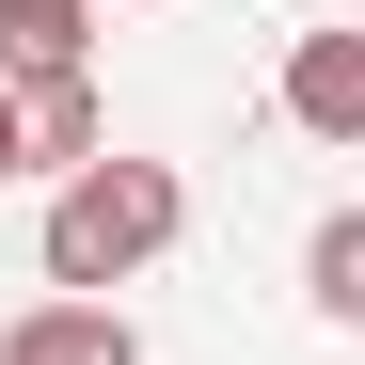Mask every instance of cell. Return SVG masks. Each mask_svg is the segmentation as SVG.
<instances>
[{"mask_svg":"<svg viewBox=\"0 0 365 365\" xmlns=\"http://www.w3.org/2000/svg\"><path fill=\"white\" fill-rule=\"evenodd\" d=\"M175 238H191V175L175 159H80L64 191H48V302H111V286H143Z\"/></svg>","mask_w":365,"mask_h":365,"instance_id":"cell-1","label":"cell"},{"mask_svg":"<svg viewBox=\"0 0 365 365\" xmlns=\"http://www.w3.org/2000/svg\"><path fill=\"white\" fill-rule=\"evenodd\" d=\"M0 365H143V334H128V302H16Z\"/></svg>","mask_w":365,"mask_h":365,"instance_id":"cell-3","label":"cell"},{"mask_svg":"<svg viewBox=\"0 0 365 365\" xmlns=\"http://www.w3.org/2000/svg\"><path fill=\"white\" fill-rule=\"evenodd\" d=\"M286 128L302 143H365V32H302L286 48Z\"/></svg>","mask_w":365,"mask_h":365,"instance_id":"cell-4","label":"cell"},{"mask_svg":"<svg viewBox=\"0 0 365 365\" xmlns=\"http://www.w3.org/2000/svg\"><path fill=\"white\" fill-rule=\"evenodd\" d=\"M0 111H16V175H80V159H111V96H96V64L16 80Z\"/></svg>","mask_w":365,"mask_h":365,"instance_id":"cell-2","label":"cell"},{"mask_svg":"<svg viewBox=\"0 0 365 365\" xmlns=\"http://www.w3.org/2000/svg\"><path fill=\"white\" fill-rule=\"evenodd\" d=\"M64 64H96V0H0V96L64 80Z\"/></svg>","mask_w":365,"mask_h":365,"instance_id":"cell-5","label":"cell"},{"mask_svg":"<svg viewBox=\"0 0 365 365\" xmlns=\"http://www.w3.org/2000/svg\"><path fill=\"white\" fill-rule=\"evenodd\" d=\"M302 16H318V0H302Z\"/></svg>","mask_w":365,"mask_h":365,"instance_id":"cell-8","label":"cell"},{"mask_svg":"<svg viewBox=\"0 0 365 365\" xmlns=\"http://www.w3.org/2000/svg\"><path fill=\"white\" fill-rule=\"evenodd\" d=\"M302 302H318L334 334H365V207H318V238H302Z\"/></svg>","mask_w":365,"mask_h":365,"instance_id":"cell-6","label":"cell"},{"mask_svg":"<svg viewBox=\"0 0 365 365\" xmlns=\"http://www.w3.org/2000/svg\"><path fill=\"white\" fill-rule=\"evenodd\" d=\"M0 175H16V111H0Z\"/></svg>","mask_w":365,"mask_h":365,"instance_id":"cell-7","label":"cell"}]
</instances>
